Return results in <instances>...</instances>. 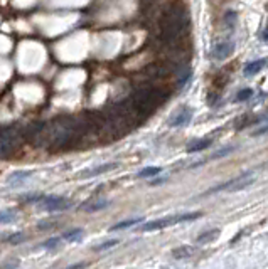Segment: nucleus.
Segmentation results:
<instances>
[{"instance_id":"f257e3e1","label":"nucleus","mask_w":268,"mask_h":269,"mask_svg":"<svg viewBox=\"0 0 268 269\" xmlns=\"http://www.w3.org/2000/svg\"><path fill=\"white\" fill-rule=\"evenodd\" d=\"M189 29V15L184 7L172 5L164 12L160 20V39L165 44H175Z\"/></svg>"},{"instance_id":"f03ea898","label":"nucleus","mask_w":268,"mask_h":269,"mask_svg":"<svg viewBox=\"0 0 268 269\" xmlns=\"http://www.w3.org/2000/svg\"><path fill=\"white\" fill-rule=\"evenodd\" d=\"M167 93H164L162 90L154 86H142L133 93V96L130 98V101L133 103L135 109L139 111V115H147V113L154 111L158 105L165 101Z\"/></svg>"},{"instance_id":"7ed1b4c3","label":"nucleus","mask_w":268,"mask_h":269,"mask_svg":"<svg viewBox=\"0 0 268 269\" xmlns=\"http://www.w3.org/2000/svg\"><path fill=\"white\" fill-rule=\"evenodd\" d=\"M201 215H203L201 212H188V214H181V215H169V217H162V219H157V221L145 222V224L140 225L137 231H140V232L162 231V229L171 227V225H175V224H181V222L196 221V219H199Z\"/></svg>"},{"instance_id":"20e7f679","label":"nucleus","mask_w":268,"mask_h":269,"mask_svg":"<svg viewBox=\"0 0 268 269\" xmlns=\"http://www.w3.org/2000/svg\"><path fill=\"white\" fill-rule=\"evenodd\" d=\"M253 182H255V177L246 173V175L235 177V179L228 180V182H223V183H220V185L213 187V189L207 190L204 195H211V194H220V192H239V190L250 187Z\"/></svg>"},{"instance_id":"39448f33","label":"nucleus","mask_w":268,"mask_h":269,"mask_svg":"<svg viewBox=\"0 0 268 269\" xmlns=\"http://www.w3.org/2000/svg\"><path fill=\"white\" fill-rule=\"evenodd\" d=\"M41 207L47 212H54V210H66V209L71 207V200L64 199V197H58V195H49V197H42L41 199Z\"/></svg>"},{"instance_id":"423d86ee","label":"nucleus","mask_w":268,"mask_h":269,"mask_svg":"<svg viewBox=\"0 0 268 269\" xmlns=\"http://www.w3.org/2000/svg\"><path fill=\"white\" fill-rule=\"evenodd\" d=\"M233 51H235V44H233V42L230 41L218 42L213 47V51H211V56H213V59H216V61H224V59H228L233 54Z\"/></svg>"},{"instance_id":"0eeeda50","label":"nucleus","mask_w":268,"mask_h":269,"mask_svg":"<svg viewBox=\"0 0 268 269\" xmlns=\"http://www.w3.org/2000/svg\"><path fill=\"white\" fill-rule=\"evenodd\" d=\"M191 120H192V109L186 106V108L179 109V111L175 113L171 120H169V125L175 126V128H177V126H186V125L191 123Z\"/></svg>"},{"instance_id":"6e6552de","label":"nucleus","mask_w":268,"mask_h":269,"mask_svg":"<svg viewBox=\"0 0 268 269\" xmlns=\"http://www.w3.org/2000/svg\"><path fill=\"white\" fill-rule=\"evenodd\" d=\"M116 168V164H101V165H96V167L93 168H88L84 170L83 173L79 175V179H91V177H98V175H103V173L107 172H111V170Z\"/></svg>"},{"instance_id":"1a4fd4ad","label":"nucleus","mask_w":268,"mask_h":269,"mask_svg":"<svg viewBox=\"0 0 268 269\" xmlns=\"http://www.w3.org/2000/svg\"><path fill=\"white\" fill-rule=\"evenodd\" d=\"M196 253H197V247L181 246V247H175V249L172 251V257L177 261H182V259H189V257H192Z\"/></svg>"},{"instance_id":"9d476101","label":"nucleus","mask_w":268,"mask_h":269,"mask_svg":"<svg viewBox=\"0 0 268 269\" xmlns=\"http://www.w3.org/2000/svg\"><path fill=\"white\" fill-rule=\"evenodd\" d=\"M211 143H213V140L211 138H204V140H194L191 143L188 145V153H196V151H203L206 150V148L211 147Z\"/></svg>"},{"instance_id":"9b49d317","label":"nucleus","mask_w":268,"mask_h":269,"mask_svg":"<svg viewBox=\"0 0 268 269\" xmlns=\"http://www.w3.org/2000/svg\"><path fill=\"white\" fill-rule=\"evenodd\" d=\"M31 175H32V172H29V170H19V172L10 173L9 179H7V182H9L10 185H19V183L26 182Z\"/></svg>"},{"instance_id":"f8f14e48","label":"nucleus","mask_w":268,"mask_h":269,"mask_svg":"<svg viewBox=\"0 0 268 269\" xmlns=\"http://www.w3.org/2000/svg\"><path fill=\"white\" fill-rule=\"evenodd\" d=\"M265 66H267V59H256V61H252L245 66V74L246 76H255V74H258Z\"/></svg>"},{"instance_id":"ddd939ff","label":"nucleus","mask_w":268,"mask_h":269,"mask_svg":"<svg viewBox=\"0 0 268 269\" xmlns=\"http://www.w3.org/2000/svg\"><path fill=\"white\" fill-rule=\"evenodd\" d=\"M108 205H110V202L100 199V200L86 202V204H84L81 209H83V210H86V212H96V210H101V209H107Z\"/></svg>"},{"instance_id":"4468645a","label":"nucleus","mask_w":268,"mask_h":269,"mask_svg":"<svg viewBox=\"0 0 268 269\" xmlns=\"http://www.w3.org/2000/svg\"><path fill=\"white\" fill-rule=\"evenodd\" d=\"M218 236H220V229H211V231H206L201 236H197L196 242L197 244H209V242H213Z\"/></svg>"},{"instance_id":"2eb2a0df","label":"nucleus","mask_w":268,"mask_h":269,"mask_svg":"<svg viewBox=\"0 0 268 269\" xmlns=\"http://www.w3.org/2000/svg\"><path fill=\"white\" fill-rule=\"evenodd\" d=\"M83 236H84L83 229H71V231L63 234V239L68 240V242H81V240H83Z\"/></svg>"},{"instance_id":"dca6fc26","label":"nucleus","mask_w":268,"mask_h":269,"mask_svg":"<svg viewBox=\"0 0 268 269\" xmlns=\"http://www.w3.org/2000/svg\"><path fill=\"white\" fill-rule=\"evenodd\" d=\"M143 221V217H135V219H126V221H122L118 224H115L110 231H120V229H126V227H133V225L140 224Z\"/></svg>"},{"instance_id":"f3484780","label":"nucleus","mask_w":268,"mask_h":269,"mask_svg":"<svg viewBox=\"0 0 268 269\" xmlns=\"http://www.w3.org/2000/svg\"><path fill=\"white\" fill-rule=\"evenodd\" d=\"M160 172H162L160 167H147V168L140 170L139 177H142V179H149V177H157Z\"/></svg>"},{"instance_id":"a211bd4d","label":"nucleus","mask_w":268,"mask_h":269,"mask_svg":"<svg viewBox=\"0 0 268 269\" xmlns=\"http://www.w3.org/2000/svg\"><path fill=\"white\" fill-rule=\"evenodd\" d=\"M16 210H0V224H9L16 221Z\"/></svg>"},{"instance_id":"6ab92c4d","label":"nucleus","mask_w":268,"mask_h":269,"mask_svg":"<svg viewBox=\"0 0 268 269\" xmlns=\"http://www.w3.org/2000/svg\"><path fill=\"white\" fill-rule=\"evenodd\" d=\"M61 242H63L61 237H51V239L46 240V242L42 244V247H44V249H49V251H54L61 246Z\"/></svg>"},{"instance_id":"aec40b11","label":"nucleus","mask_w":268,"mask_h":269,"mask_svg":"<svg viewBox=\"0 0 268 269\" xmlns=\"http://www.w3.org/2000/svg\"><path fill=\"white\" fill-rule=\"evenodd\" d=\"M24 239H26V236H24L22 232H16V234L7 236V242H9V244H14V246H17V244H22Z\"/></svg>"},{"instance_id":"412c9836","label":"nucleus","mask_w":268,"mask_h":269,"mask_svg":"<svg viewBox=\"0 0 268 269\" xmlns=\"http://www.w3.org/2000/svg\"><path fill=\"white\" fill-rule=\"evenodd\" d=\"M42 197H44V195H41V194H29V195L20 197V200L27 202V204H37V202H41Z\"/></svg>"},{"instance_id":"4be33fe9","label":"nucleus","mask_w":268,"mask_h":269,"mask_svg":"<svg viewBox=\"0 0 268 269\" xmlns=\"http://www.w3.org/2000/svg\"><path fill=\"white\" fill-rule=\"evenodd\" d=\"M252 96H253V90L246 88V90H241L238 94H236V101H246V100H250Z\"/></svg>"},{"instance_id":"5701e85b","label":"nucleus","mask_w":268,"mask_h":269,"mask_svg":"<svg viewBox=\"0 0 268 269\" xmlns=\"http://www.w3.org/2000/svg\"><path fill=\"white\" fill-rule=\"evenodd\" d=\"M116 244H118V239L107 240V242H103L101 246H96V247H95V251H107V249H111V247H115Z\"/></svg>"},{"instance_id":"b1692460","label":"nucleus","mask_w":268,"mask_h":269,"mask_svg":"<svg viewBox=\"0 0 268 269\" xmlns=\"http://www.w3.org/2000/svg\"><path fill=\"white\" fill-rule=\"evenodd\" d=\"M230 151H233V148H231V147H230V148H223V150H221V151H218V153H214V155H213V158H221V157H224V155L230 153Z\"/></svg>"},{"instance_id":"393cba45","label":"nucleus","mask_w":268,"mask_h":269,"mask_svg":"<svg viewBox=\"0 0 268 269\" xmlns=\"http://www.w3.org/2000/svg\"><path fill=\"white\" fill-rule=\"evenodd\" d=\"M17 266V263H3V268H14Z\"/></svg>"},{"instance_id":"a878e982","label":"nucleus","mask_w":268,"mask_h":269,"mask_svg":"<svg viewBox=\"0 0 268 269\" xmlns=\"http://www.w3.org/2000/svg\"><path fill=\"white\" fill-rule=\"evenodd\" d=\"M263 39H265V41L268 42V29L265 30V32H263Z\"/></svg>"}]
</instances>
